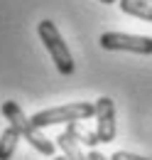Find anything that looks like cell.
I'll use <instances>...</instances> for the list:
<instances>
[{
    "label": "cell",
    "instance_id": "3957f363",
    "mask_svg": "<svg viewBox=\"0 0 152 160\" xmlns=\"http://www.w3.org/2000/svg\"><path fill=\"white\" fill-rule=\"evenodd\" d=\"M88 118H96V103H86V101L44 108L32 116L35 126H39V128H47L54 123H76V121H88Z\"/></svg>",
    "mask_w": 152,
    "mask_h": 160
},
{
    "label": "cell",
    "instance_id": "7c38bea8",
    "mask_svg": "<svg viewBox=\"0 0 152 160\" xmlns=\"http://www.w3.org/2000/svg\"><path fill=\"white\" fill-rule=\"evenodd\" d=\"M103 5H113V2H118V0H101Z\"/></svg>",
    "mask_w": 152,
    "mask_h": 160
},
{
    "label": "cell",
    "instance_id": "52a82bcc",
    "mask_svg": "<svg viewBox=\"0 0 152 160\" xmlns=\"http://www.w3.org/2000/svg\"><path fill=\"white\" fill-rule=\"evenodd\" d=\"M17 140H20V133L15 126H7L0 136V160H10L15 155V148H17Z\"/></svg>",
    "mask_w": 152,
    "mask_h": 160
},
{
    "label": "cell",
    "instance_id": "8fae6325",
    "mask_svg": "<svg viewBox=\"0 0 152 160\" xmlns=\"http://www.w3.org/2000/svg\"><path fill=\"white\" fill-rule=\"evenodd\" d=\"M88 160H113V158H106L103 153H98V150H91V153H88Z\"/></svg>",
    "mask_w": 152,
    "mask_h": 160
},
{
    "label": "cell",
    "instance_id": "9c48e42d",
    "mask_svg": "<svg viewBox=\"0 0 152 160\" xmlns=\"http://www.w3.org/2000/svg\"><path fill=\"white\" fill-rule=\"evenodd\" d=\"M57 145L61 148V153L66 155V160H88V155H83V150L78 148V140H74L66 131L57 138Z\"/></svg>",
    "mask_w": 152,
    "mask_h": 160
},
{
    "label": "cell",
    "instance_id": "5b68a950",
    "mask_svg": "<svg viewBox=\"0 0 152 160\" xmlns=\"http://www.w3.org/2000/svg\"><path fill=\"white\" fill-rule=\"evenodd\" d=\"M115 103L111 96H101L96 101V133L101 143H113L115 140Z\"/></svg>",
    "mask_w": 152,
    "mask_h": 160
},
{
    "label": "cell",
    "instance_id": "30bf717a",
    "mask_svg": "<svg viewBox=\"0 0 152 160\" xmlns=\"http://www.w3.org/2000/svg\"><path fill=\"white\" fill-rule=\"evenodd\" d=\"M111 158H113V160H147V158H142V155H135V153H128V150H118V153H113Z\"/></svg>",
    "mask_w": 152,
    "mask_h": 160
},
{
    "label": "cell",
    "instance_id": "277c9868",
    "mask_svg": "<svg viewBox=\"0 0 152 160\" xmlns=\"http://www.w3.org/2000/svg\"><path fill=\"white\" fill-rule=\"evenodd\" d=\"M98 44L103 49L113 52H135V54H152V37L147 35H128V32H103L98 37Z\"/></svg>",
    "mask_w": 152,
    "mask_h": 160
},
{
    "label": "cell",
    "instance_id": "ba28073f",
    "mask_svg": "<svg viewBox=\"0 0 152 160\" xmlns=\"http://www.w3.org/2000/svg\"><path fill=\"white\" fill-rule=\"evenodd\" d=\"M66 133L71 136L74 140L78 143H83V145H88V148H93L96 143H101L98 138V133L96 131H88L86 126H81V121H76V123H69V128H66Z\"/></svg>",
    "mask_w": 152,
    "mask_h": 160
},
{
    "label": "cell",
    "instance_id": "7a4b0ae2",
    "mask_svg": "<svg viewBox=\"0 0 152 160\" xmlns=\"http://www.w3.org/2000/svg\"><path fill=\"white\" fill-rule=\"evenodd\" d=\"M37 32H39V40L44 42V49L49 52V57L57 64L59 72H61L64 77L74 74V69H76L74 57H71V52H69V47H66V42H64V37H61L57 25L52 20H42L37 25Z\"/></svg>",
    "mask_w": 152,
    "mask_h": 160
},
{
    "label": "cell",
    "instance_id": "6da1fadb",
    "mask_svg": "<svg viewBox=\"0 0 152 160\" xmlns=\"http://www.w3.org/2000/svg\"><path fill=\"white\" fill-rule=\"evenodd\" d=\"M2 116L10 121V126H15V128H17L20 136H25V140H27L35 150L44 153V155H54L57 145H54L52 140L42 133V128H39V126H35V121L25 116V111L20 108L15 101H5V103H2Z\"/></svg>",
    "mask_w": 152,
    "mask_h": 160
},
{
    "label": "cell",
    "instance_id": "8992f818",
    "mask_svg": "<svg viewBox=\"0 0 152 160\" xmlns=\"http://www.w3.org/2000/svg\"><path fill=\"white\" fill-rule=\"evenodd\" d=\"M118 8L125 15L140 18L145 22H152V0H118Z\"/></svg>",
    "mask_w": 152,
    "mask_h": 160
},
{
    "label": "cell",
    "instance_id": "4fadbf2b",
    "mask_svg": "<svg viewBox=\"0 0 152 160\" xmlns=\"http://www.w3.org/2000/svg\"><path fill=\"white\" fill-rule=\"evenodd\" d=\"M54 160H66V155H61V158H54Z\"/></svg>",
    "mask_w": 152,
    "mask_h": 160
}]
</instances>
